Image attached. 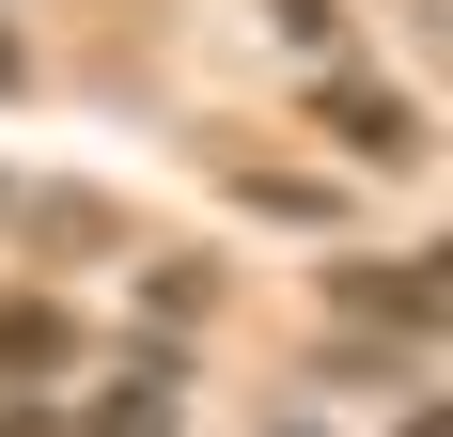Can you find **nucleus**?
<instances>
[{
  "mask_svg": "<svg viewBox=\"0 0 453 437\" xmlns=\"http://www.w3.org/2000/svg\"><path fill=\"white\" fill-rule=\"evenodd\" d=\"M16 79H32V47H16V32H0V94H16Z\"/></svg>",
  "mask_w": 453,
  "mask_h": 437,
  "instance_id": "7",
  "label": "nucleus"
},
{
  "mask_svg": "<svg viewBox=\"0 0 453 437\" xmlns=\"http://www.w3.org/2000/svg\"><path fill=\"white\" fill-rule=\"evenodd\" d=\"M0 203H16V188H0Z\"/></svg>",
  "mask_w": 453,
  "mask_h": 437,
  "instance_id": "10",
  "label": "nucleus"
},
{
  "mask_svg": "<svg viewBox=\"0 0 453 437\" xmlns=\"http://www.w3.org/2000/svg\"><path fill=\"white\" fill-rule=\"evenodd\" d=\"M47 359H63V312H47V297H0V391L47 375Z\"/></svg>",
  "mask_w": 453,
  "mask_h": 437,
  "instance_id": "4",
  "label": "nucleus"
},
{
  "mask_svg": "<svg viewBox=\"0 0 453 437\" xmlns=\"http://www.w3.org/2000/svg\"><path fill=\"white\" fill-rule=\"evenodd\" d=\"M313 126L344 141V157H375V172H407V157H422V110H407L391 79H328V94H313Z\"/></svg>",
  "mask_w": 453,
  "mask_h": 437,
  "instance_id": "1",
  "label": "nucleus"
},
{
  "mask_svg": "<svg viewBox=\"0 0 453 437\" xmlns=\"http://www.w3.org/2000/svg\"><path fill=\"white\" fill-rule=\"evenodd\" d=\"M47 218V250H63V265H79V250H126V234H110V203H32Z\"/></svg>",
  "mask_w": 453,
  "mask_h": 437,
  "instance_id": "5",
  "label": "nucleus"
},
{
  "mask_svg": "<svg viewBox=\"0 0 453 437\" xmlns=\"http://www.w3.org/2000/svg\"><path fill=\"white\" fill-rule=\"evenodd\" d=\"M328 16H344V0H281V32H297V47H328Z\"/></svg>",
  "mask_w": 453,
  "mask_h": 437,
  "instance_id": "6",
  "label": "nucleus"
},
{
  "mask_svg": "<svg viewBox=\"0 0 453 437\" xmlns=\"http://www.w3.org/2000/svg\"><path fill=\"white\" fill-rule=\"evenodd\" d=\"M391 437H453V422H438V406H407V422H391Z\"/></svg>",
  "mask_w": 453,
  "mask_h": 437,
  "instance_id": "9",
  "label": "nucleus"
},
{
  "mask_svg": "<svg viewBox=\"0 0 453 437\" xmlns=\"http://www.w3.org/2000/svg\"><path fill=\"white\" fill-rule=\"evenodd\" d=\"M173 375H188L173 344H141V375H126L110 406H94V437H173Z\"/></svg>",
  "mask_w": 453,
  "mask_h": 437,
  "instance_id": "3",
  "label": "nucleus"
},
{
  "mask_svg": "<svg viewBox=\"0 0 453 437\" xmlns=\"http://www.w3.org/2000/svg\"><path fill=\"white\" fill-rule=\"evenodd\" d=\"M344 312H391V328H438V265H344Z\"/></svg>",
  "mask_w": 453,
  "mask_h": 437,
  "instance_id": "2",
  "label": "nucleus"
},
{
  "mask_svg": "<svg viewBox=\"0 0 453 437\" xmlns=\"http://www.w3.org/2000/svg\"><path fill=\"white\" fill-rule=\"evenodd\" d=\"M0 437H63V422H32V406H0Z\"/></svg>",
  "mask_w": 453,
  "mask_h": 437,
  "instance_id": "8",
  "label": "nucleus"
}]
</instances>
